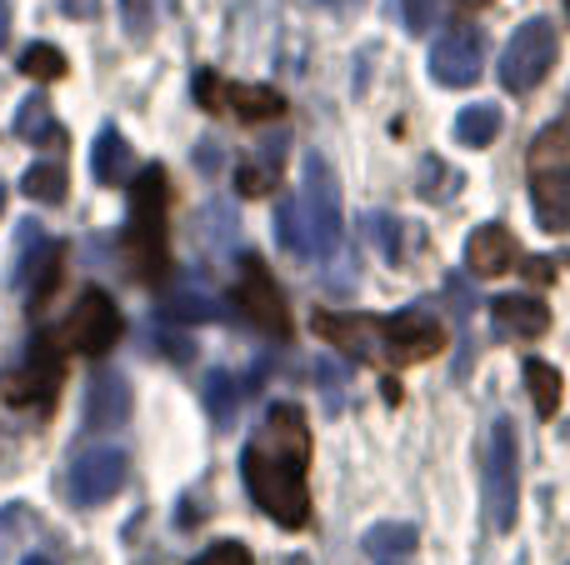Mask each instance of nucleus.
<instances>
[{"label": "nucleus", "instance_id": "c756f323", "mask_svg": "<svg viewBox=\"0 0 570 565\" xmlns=\"http://www.w3.org/2000/svg\"><path fill=\"white\" fill-rule=\"evenodd\" d=\"M116 16L130 40H146L156 30V0H116Z\"/></svg>", "mask_w": 570, "mask_h": 565}, {"label": "nucleus", "instance_id": "6ab92c4d", "mask_svg": "<svg viewBox=\"0 0 570 565\" xmlns=\"http://www.w3.org/2000/svg\"><path fill=\"white\" fill-rule=\"evenodd\" d=\"M521 376H525V390H531V400H535V416L551 420L556 410H561V370L541 356H525Z\"/></svg>", "mask_w": 570, "mask_h": 565}, {"label": "nucleus", "instance_id": "0eeeda50", "mask_svg": "<svg viewBox=\"0 0 570 565\" xmlns=\"http://www.w3.org/2000/svg\"><path fill=\"white\" fill-rule=\"evenodd\" d=\"M301 210H305V226H311L315 260L331 256V250L341 246V186H335V170L325 156H305Z\"/></svg>", "mask_w": 570, "mask_h": 565}, {"label": "nucleus", "instance_id": "4c0bfd02", "mask_svg": "<svg viewBox=\"0 0 570 565\" xmlns=\"http://www.w3.org/2000/svg\"><path fill=\"white\" fill-rule=\"evenodd\" d=\"M20 565H50L46 556H26V561H20Z\"/></svg>", "mask_w": 570, "mask_h": 565}, {"label": "nucleus", "instance_id": "2f4dec72", "mask_svg": "<svg viewBox=\"0 0 570 565\" xmlns=\"http://www.w3.org/2000/svg\"><path fill=\"white\" fill-rule=\"evenodd\" d=\"M190 86H196V100L210 110V116H216V110H226V90H220L216 70H196V80H190Z\"/></svg>", "mask_w": 570, "mask_h": 565}, {"label": "nucleus", "instance_id": "f3484780", "mask_svg": "<svg viewBox=\"0 0 570 565\" xmlns=\"http://www.w3.org/2000/svg\"><path fill=\"white\" fill-rule=\"evenodd\" d=\"M491 316L505 336H546V330H551V310L535 296H495Z\"/></svg>", "mask_w": 570, "mask_h": 565}, {"label": "nucleus", "instance_id": "c85d7f7f", "mask_svg": "<svg viewBox=\"0 0 570 565\" xmlns=\"http://www.w3.org/2000/svg\"><path fill=\"white\" fill-rule=\"evenodd\" d=\"M160 316L176 320V326H196V320H216L220 306L210 296H200V290H186V296H170L166 306H160Z\"/></svg>", "mask_w": 570, "mask_h": 565}, {"label": "nucleus", "instance_id": "ea45409f", "mask_svg": "<svg viewBox=\"0 0 570 565\" xmlns=\"http://www.w3.org/2000/svg\"><path fill=\"white\" fill-rule=\"evenodd\" d=\"M0 206H6V186H0Z\"/></svg>", "mask_w": 570, "mask_h": 565}, {"label": "nucleus", "instance_id": "a878e982", "mask_svg": "<svg viewBox=\"0 0 570 565\" xmlns=\"http://www.w3.org/2000/svg\"><path fill=\"white\" fill-rule=\"evenodd\" d=\"M60 270H66V246H40V266L30 270V306H46L50 296H56V286H60Z\"/></svg>", "mask_w": 570, "mask_h": 565}, {"label": "nucleus", "instance_id": "4be33fe9", "mask_svg": "<svg viewBox=\"0 0 570 565\" xmlns=\"http://www.w3.org/2000/svg\"><path fill=\"white\" fill-rule=\"evenodd\" d=\"M276 240L291 250V256H301V260L315 256L311 226H305V210H301V196H285L281 206H276Z\"/></svg>", "mask_w": 570, "mask_h": 565}, {"label": "nucleus", "instance_id": "72a5a7b5", "mask_svg": "<svg viewBox=\"0 0 570 565\" xmlns=\"http://www.w3.org/2000/svg\"><path fill=\"white\" fill-rule=\"evenodd\" d=\"M196 160H200V170H206V176H216V170H220V150H216V140H200Z\"/></svg>", "mask_w": 570, "mask_h": 565}, {"label": "nucleus", "instance_id": "9d476101", "mask_svg": "<svg viewBox=\"0 0 570 565\" xmlns=\"http://www.w3.org/2000/svg\"><path fill=\"white\" fill-rule=\"evenodd\" d=\"M236 310H240V316H246L256 330H266V336H276V340L291 336V310H285L276 280H271V270H266V260H261V256H240Z\"/></svg>", "mask_w": 570, "mask_h": 565}, {"label": "nucleus", "instance_id": "79ce46f5", "mask_svg": "<svg viewBox=\"0 0 570 565\" xmlns=\"http://www.w3.org/2000/svg\"><path fill=\"white\" fill-rule=\"evenodd\" d=\"M566 10H570V0H566Z\"/></svg>", "mask_w": 570, "mask_h": 565}, {"label": "nucleus", "instance_id": "423d86ee", "mask_svg": "<svg viewBox=\"0 0 570 565\" xmlns=\"http://www.w3.org/2000/svg\"><path fill=\"white\" fill-rule=\"evenodd\" d=\"M556 26L551 20H525L521 30H515L511 40H505L501 50V86L511 90V96H525V90H535L546 76H551L556 66Z\"/></svg>", "mask_w": 570, "mask_h": 565}, {"label": "nucleus", "instance_id": "1a4fd4ad", "mask_svg": "<svg viewBox=\"0 0 570 565\" xmlns=\"http://www.w3.org/2000/svg\"><path fill=\"white\" fill-rule=\"evenodd\" d=\"M120 330L126 326H120L116 300L90 286L86 296L76 300V310L66 316V326H60V340H66V350H80V356H106L120 340Z\"/></svg>", "mask_w": 570, "mask_h": 565}, {"label": "nucleus", "instance_id": "f704fd0d", "mask_svg": "<svg viewBox=\"0 0 570 565\" xmlns=\"http://www.w3.org/2000/svg\"><path fill=\"white\" fill-rule=\"evenodd\" d=\"M525 276H531V286H546L556 276V266L551 260H525Z\"/></svg>", "mask_w": 570, "mask_h": 565}, {"label": "nucleus", "instance_id": "58836bf2", "mask_svg": "<svg viewBox=\"0 0 570 565\" xmlns=\"http://www.w3.org/2000/svg\"><path fill=\"white\" fill-rule=\"evenodd\" d=\"M321 6H355V0H321Z\"/></svg>", "mask_w": 570, "mask_h": 565}, {"label": "nucleus", "instance_id": "aec40b11", "mask_svg": "<svg viewBox=\"0 0 570 565\" xmlns=\"http://www.w3.org/2000/svg\"><path fill=\"white\" fill-rule=\"evenodd\" d=\"M16 136H20V140H36V146H60V140H66V130L56 126V116H50V100H46V96H30L26 106L16 110Z\"/></svg>", "mask_w": 570, "mask_h": 565}, {"label": "nucleus", "instance_id": "f03ea898", "mask_svg": "<svg viewBox=\"0 0 570 565\" xmlns=\"http://www.w3.org/2000/svg\"><path fill=\"white\" fill-rule=\"evenodd\" d=\"M166 200H170V180L160 166H140L130 180V220L120 230V250L126 266L140 286H160L170 270V250H166Z\"/></svg>", "mask_w": 570, "mask_h": 565}, {"label": "nucleus", "instance_id": "c9c22d12", "mask_svg": "<svg viewBox=\"0 0 570 565\" xmlns=\"http://www.w3.org/2000/svg\"><path fill=\"white\" fill-rule=\"evenodd\" d=\"M10 36V0H0V40Z\"/></svg>", "mask_w": 570, "mask_h": 565}, {"label": "nucleus", "instance_id": "4468645a", "mask_svg": "<svg viewBox=\"0 0 570 565\" xmlns=\"http://www.w3.org/2000/svg\"><path fill=\"white\" fill-rule=\"evenodd\" d=\"M86 430L90 436H106V430L126 426L130 420V380L116 376V370H100L86 390Z\"/></svg>", "mask_w": 570, "mask_h": 565}, {"label": "nucleus", "instance_id": "f257e3e1", "mask_svg": "<svg viewBox=\"0 0 570 565\" xmlns=\"http://www.w3.org/2000/svg\"><path fill=\"white\" fill-rule=\"evenodd\" d=\"M305 470H311V426L305 410L291 400H276L240 450V476L246 490L281 531H305L311 526V490H305Z\"/></svg>", "mask_w": 570, "mask_h": 565}, {"label": "nucleus", "instance_id": "9b49d317", "mask_svg": "<svg viewBox=\"0 0 570 565\" xmlns=\"http://www.w3.org/2000/svg\"><path fill=\"white\" fill-rule=\"evenodd\" d=\"M445 350V326L425 310H395L381 320V356L395 366H415V360H431Z\"/></svg>", "mask_w": 570, "mask_h": 565}, {"label": "nucleus", "instance_id": "f8f14e48", "mask_svg": "<svg viewBox=\"0 0 570 565\" xmlns=\"http://www.w3.org/2000/svg\"><path fill=\"white\" fill-rule=\"evenodd\" d=\"M481 66H485V40H481V30H471V26L445 30V36L431 46V76L451 90L475 86Z\"/></svg>", "mask_w": 570, "mask_h": 565}, {"label": "nucleus", "instance_id": "473e14b6", "mask_svg": "<svg viewBox=\"0 0 570 565\" xmlns=\"http://www.w3.org/2000/svg\"><path fill=\"white\" fill-rule=\"evenodd\" d=\"M196 565H256V561H250V551L240 541H216L206 556H196Z\"/></svg>", "mask_w": 570, "mask_h": 565}, {"label": "nucleus", "instance_id": "6e6552de", "mask_svg": "<svg viewBox=\"0 0 570 565\" xmlns=\"http://www.w3.org/2000/svg\"><path fill=\"white\" fill-rule=\"evenodd\" d=\"M126 486V450L120 446H90L70 460L66 470V496L70 506L90 511V506H106L116 490Z\"/></svg>", "mask_w": 570, "mask_h": 565}, {"label": "nucleus", "instance_id": "a211bd4d", "mask_svg": "<svg viewBox=\"0 0 570 565\" xmlns=\"http://www.w3.org/2000/svg\"><path fill=\"white\" fill-rule=\"evenodd\" d=\"M226 106L236 110L246 126H266V120H281L285 116V96H281L276 86H246V80L226 86Z\"/></svg>", "mask_w": 570, "mask_h": 565}, {"label": "nucleus", "instance_id": "393cba45", "mask_svg": "<svg viewBox=\"0 0 570 565\" xmlns=\"http://www.w3.org/2000/svg\"><path fill=\"white\" fill-rule=\"evenodd\" d=\"M20 190L30 200H40V206H56V200H66V166L60 160H40V166H30L20 176Z\"/></svg>", "mask_w": 570, "mask_h": 565}, {"label": "nucleus", "instance_id": "20e7f679", "mask_svg": "<svg viewBox=\"0 0 570 565\" xmlns=\"http://www.w3.org/2000/svg\"><path fill=\"white\" fill-rule=\"evenodd\" d=\"M60 380H66V340L60 330H40L26 346V360L0 376V400L16 410H50V400L60 396Z\"/></svg>", "mask_w": 570, "mask_h": 565}, {"label": "nucleus", "instance_id": "ddd939ff", "mask_svg": "<svg viewBox=\"0 0 570 565\" xmlns=\"http://www.w3.org/2000/svg\"><path fill=\"white\" fill-rule=\"evenodd\" d=\"M311 326H315V336L321 340H331L335 350H345V356H355V360L381 356V320H371V316H335V310H315Z\"/></svg>", "mask_w": 570, "mask_h": 565}, {"label": "nucleus", "instance_id": "7ed1b4c3", "mask_svg": "<svg viewBox=\"0 0 570 565\" xmlns=\"http://www.w3.org/2000/svg\"><path fill=\"white\" fill-rule=\"evenodd\" d=\"M531 210L541 230H570V110L556 116L531 146Z\"/></svg>", "mask_w": 570, "mask_h": 565}, {"label": "nucleus", "instance_id": "b1692460", "mask_svg": "<svg viewBox=\"0 0 570 565\" xmlns=\"http://www.w3.org/2000/svg\"><path fill=\"white\" fill-rule=\"evenodd\" d=\"M415 541H421V536H415V526H401V521H385V526H371V531H365L361 546L371 551L375 561H395V556H411Z\"/></svg>", "mask_w": 570, "mask_h": 565}, {"label": "nucleus", "instance_id": "412c9836", "mask_svg": "<svg viewBox=\"0 0 570 565\" xmlns=\"http://www.w3.org/2000/svg\"><path fill=\"white\" fill-rule=\"evenodd\" d=\"M501 110L495 106H465L461 116H455V140H461L465 150H485L495 136H501Z\"/></svg>", "mask_w": 570, "mask_h": 565}, {"label": "nucleus", "instance_id": "bb28decb", "mask_svg": "<svg viewBox=\"0 0 570 565\" xmlns=\"http://www.w3.org/2000/svg\"><path fill=\"white\" fill-rule=\"evenodd\" d=\"M20 76H30L36 86H50V80L66 76V56L50 40H36V46L20 50Z\"/></svg>", "mask_w": 570, "mask_h": 565}, {"label": "nucleus", "instance_id": "7c9ffc66", "mask_svg": "<svg viewBox=\"0 0 570 565\" xmlns=\"http://www.w3.org/2000/svg\"><path fill=\"white\" fill-rule=\"evenodd\" d=\"M391 6L401 10V26L411 30V36H425V30L435 26V10H441L435 0H391Z\"/></svg>", "mask_w": 570, "mask_h": 565}, {"label": "nucleus", "instance_id": "2eb2a0df", "mask_svg": "<svg viewBox=\"0 0 570 565\" xmlns=\"http://www.w3.org/2000/svg\"><path fill=\"white\" fill-rule=\"evenodd\" d=\"M465 266H471V276L481 280H495L505 276V270L515 266V236L505 226H475L471 240H465Z\"/></svg>", "mask_w": 570, "mask_h": 565}, {"label": "nucleus", "instance_id": "5701e85b", "mask_svg": "<svg viewBox=\"0 0 570 565\" xmlns=\"http://www.w3.org/2000/svg\"><path fill=\"white\" fill-rule=\"evenodd\" d=\"M281 146H285V136H276V146H266V156H261V160L236 166V190H240V196H266V190H276V180H281Z\"/></svg>", "mask_w": 570, "mask_h": 565}, {"label": "nucleus", "instance_id": "dca6fc26", "mask_svg": "<svg viewBox=\"0 0 570 565\" xmlns=\"http://www.w3.org/2000/svg\"><path fill=\"white\" fill-rule=\"evenodd\" d=\"M90 176L100 186H130L136 180V150H130V140L116 126L100 130L96 146H90Z\"/></svg>", "mask_w": 570, "mask_h": 565}, {"label": "nucleus", "instance_id": "a19ab883", "mask_svg": "<svg viewBox=\"0 0 570 565\" xmlns=\"http://www.w3.org/2000/svg\"><path fill=\"white\" fill-rule=\"evenodd\" d=\"M285 565H305V561H285Z\"/></svg>", "mask_w": 570, "mask_h": 565}, {"label": "nucleus", "instance_id": "e433bc0d", "mask_svg": "<svg viewBox=\"0 0 570 565\" xmlns=\"http://www.w3.org/2000/svg\"><path fill=\"white\" fill-rule=\"evenodd\" d=\"M455 6H471V10H481V6H491V0H455Z\"/></svg>", "mask_w": 570, "mask_h": 565}, {"label": "nucleus", "instance_id": "39448f33", "mask_svg": "<svg viewBox=\"0 0 570 565\" xmlns=\"http://www.w3.org/2000/svg\"><path fill=\"white\" fill-rule=\"evenodd\" d=\"M515 511H521V446H515L511 416H501L485 446V516L495 531H511Z\"/></svg>", "mask_w": 570, "mask_h": 565}, {"label": "nucleus", "instance_id": "cd10ccee", "mask_svg": "<svg viewBox=\"0 0 570 565\" xmlns=\"http://www.w3.org/2000/svg\"><path fill=\"white\" fill-rule=\"evenodd\" d=\"M206 406H210V416H216V426L236 420V410H240V380L230 376V370H210V376H206Z\"/></svg>", "mask_w": 570, "mask_h": 565}]
</instances>
